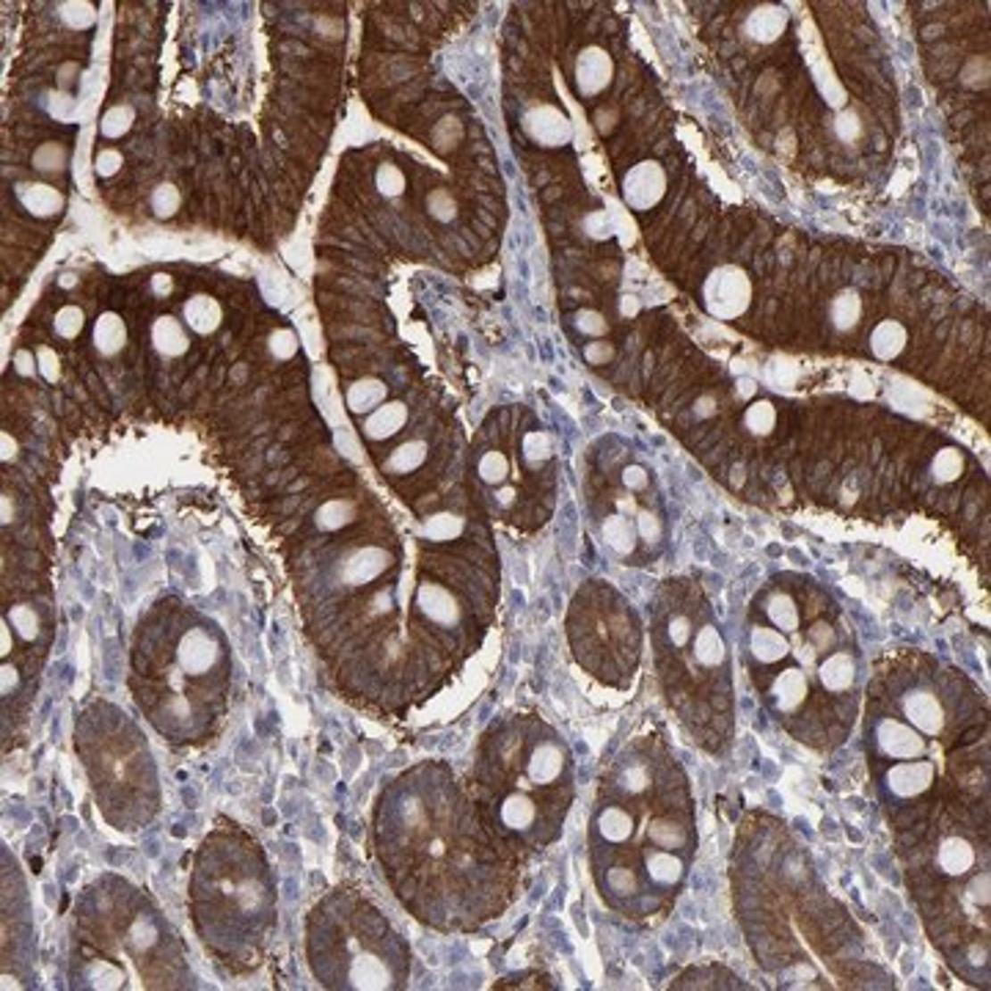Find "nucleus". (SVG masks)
Wrapping results in <instances>:
<instances>
[{"instance_id":"34","label":"nucleus","mask_w":991,"mask_h":991,"mask_svg":"<svg viewBox=\"0 0 991 991\" xmlns=\"http://www.w3.org/2000/svg\"><path fill=\"white\" fill-rule=\"evenodd\" d=\"M58 17L72 30H88L97 22V6L88 0H67V4H58Z\"/></svg>"},{"instance_id":"53","label":"nucleus","mask_w":991,"mask_h":991,"mask_svg":"<svg viewBox=\"0 0 991 991\" xmlns=\"http://www.w3.org/2000/svg\"><path fill=\"white\" fill-rule=\"evenodd\" d=\"M171 290H174V278H171L169 273H157V276H152V293H154V295L166 298Z\"/></svg>"},{"instance_id":"38","label":"nucleus","mask_w":991,"mask_h":991,"mask_svg":"<svg viewBox=\"0 0 991 991\" xmlns=\"http://www.w3.org/2000/svg\"><path fill=\"white\" fill-rule=\"evenodd\" d=\"M83 328H86V314H83L80 306H63V309H58L55 317H53V331H55V336L67 339V342L78 339V336L83 334Z\"/></svg>"},{"instance_id":"46","label":"nucleus","mask_w":991,"mask_h":991,"mask_svg":"<svg viewBox=\"0 0 991 991\" xmlns=\"http://www.w3.org/2000/svg\"><path fill=\"white\" fill-rule=\"evenodd\" d=\"M121 166H124V157H121L119 149H100L97 157H94V171H97V177H103V179L116 177L121 171Z\"/></svg>"},{"instance_id":"33","label":"nucleus","mask_w":991,"mask_h":991,"mask_svg":"<svg viewBox=\"0 0 991 991\" xmlns=\"http://www.w3.org/2000/svg\"><path fill=\"white\" fill-rule=\"evenodd\" d=\"M6 623L20 633V639L25 642H37L39 633H42V623H39V615L34 612V606L28 603H17L6 612Z\"/></svg>"},{"instance_id":"43","label":"nucleus","mask_w":991,"mask_h":991,"mask_svg":"<svg viewBox=\"0 0 991 991\" xmlns=\"http://www.w3.org/2000/svg\"><path fill=\"white\" fill-rule=\"evenodd\" d=\"M573 323L579 328V334L584 336H592V339H603L609 334V323H606V317L595 309H582L573 314Z\"/></svg>"},{"instance_id":"8","label":"nucleus","mask_w":991,"mask_h":991,"mask_svg":"<svg viewBox=\"0 0 991 991\" xmlns=\"http://www.w3.org/2000/svg\"><path fill=\"white\" fill-rule=\"evenodd\" d=\"M666 196V171L656 160H642L625 171L623 177V199L631 210L648 212L661 204Z\"/></svg>"},{"instance_id":"24","label":"nucleus","mask_w":991,"mask_h":991,"mask_svg":"<svg viewBox=\"0 0 991 991\" xmlns=\"http://www.w3.org/2000/svg\"><path fill=\"white\" fill-rule=\"evenodd\" d=\"M356 518H359V507L350 499H328L317 507L314 526L319 532H339L350 524H356Z\"/></svg>"},{"instance_id":"50","label":"nucleus","mask_w":991,"mask_h":991,"mask_svg":"<svg viewBox=\"0 0 991 991\" xmlns=\"http://www.w3.org/2000/svg\"><path fill=\"white\" fill-rule=\"evenodd\" d=\"M612 359H615V344L612 342L598 339V342H590L584 347V361L590 367H603V364H609Z\"/></svg>"},{"instance_id":"56","label":"nucleus","mask_w":991,"mask_h":991,"mask_svg":"<svg viewBox=\"0 0 991 991\" xmlns=\"http://www.w3.org/2000/svg\"><path fill=\"white\" fill-rule=\"evenodd\" d=\"M617 509H620L617 516H625V518H631V516L636 518V516H639V507H636V499L631 496V491H628L625 496L617 499Z\"/></svg>"},{"instance_id":"18","label":"nucleus","mask_w":991,"mask_h":991,"mask_svg":"<svg viewBox=\"0 0 991 991\" xmlns=\"http://www.w3.org/2000/svg\"><path fill=\"white\" fill-rule=\"evenodd\" d=\"M182 323L199 336H210L223 323V309L215 298H210L204 293L194 295V298H187V303L182 306Z\"/></svg>"},{"instance_id":"29","label":"nucleus","mask_w":991,"mask_h":991,"mask_svg":"<svg viewBox=\"0 0 991 991\" xmlns=\"http://www.w3.org/2000/svg\"><path fill=\"white\" fill-rule=\"evenodd\" d=\"M744 427L757 435V438H765L777 430V408L774 402L769 400H755L749 402V408L744 410Z\"/></svg>"},{"instance_id":"22","label":"nucleus","mask_w":991,"mask_h":991,"mask_svg":"<svg viewBox=\"0 0 991 991\" xmlns=\"http://www.w3.org/2000/svg\"><path fill=\"white\" fill-rule=\"evenodd\" d=\"M127 344V326L116 311H105L94 323V347L103 359L119 356Z\"/></svg>"},{"instance_id":"57","label":"nucleus","mask_w":991,"mask_h":991,"mask_svg":"<svg viewBox=\"0 0 991 991\" xmlns=\"http://www.w3.org/2000/svg\"><path fill=\"white\" fill-rule=\"evenodd\" d=\"M72 75H78V63H72V61L70 63H61V67H58V86L61 88H70L72 80H75Z\"/></svg>"},{"instance_id":"61","label":"nucleus","mask_w":991,"mask_h":991,"mask_svg":"<svg viewBox=\"0 0 991 991\" xmlns=\"http://www.w3.org/2000/svg\"><path fill=\"white\" fill-rule=\"evenodd\" d=\"M75 284H78L75 276H63V278H61V286H67V290H70V286H75Z\"/></svg>"},{"instance_id":"31","label":"nucleus","mask_w":991,"mask_h":991,"mask_svg":"<svg viewBox=\"0 0 991 991\" xmlns=\"http://www.w3.org/2000/svg\"><path fill=\"white\" fill-rule=\"evenodd\" d=\"M964 474V455L953 450V446H945V450L937 452L934 463H931V476L937 485H950L955 483L958 476Z\"/></svg>"},{"instance_id":"6","label":"nucleus","mask_w":991,"mask_h":991,"mask_svg":"<svg viewBox=\"0 0 991 991\" xmlns=\"http://www.w3.org/2000/svg\"><path fill=\"white\" fill-rule=\"evenodd\" d=\"M895 702H898V711L906 724H912L925 741L929 739H942L945 730H947V708L942 697L925 683H906L898 694H895Z\"/></svg>"},{"instance_id":"11","label":"nucleus","mask_w":991,"mask_h":991,"mask_svg":"<svg viewBox=\"0 0 991 991\" xmlns=\"http://www.w3.org/2000/svg\"><path fill=\"white\" fill-rule=\"evenodd\" d=\"M394 565L392 551L380 549V546H361L353 549L339 565V582L344 587H367L377 582L383 573Z\"/></svg>"},{"instance_id":"2","label":"nucleus","mask_w":991,"mask_h":991,"mask_svg":"<svg viewBox=\"0 0 991 991\" xmlns=\"http://www.w3.org/2000/svg\"><path fill=\"white\" fill-rule=\"evenodd\" d=\"M194 922L204 945L229 967H251L276 922V884L265 854L232 823L212 832L194 871Z\"/></svg>"},{"instance_id":"49","label":"nucleus","mask_w":991,"mask_h":991,"mask_svg":"<svg viewBox=\"0 0 991 991\" xmlns=\"http://www.w3.org/2000/svg\"><path fill=\"white\" fill-rule=\"evenodd\" d=\"M620 479H623L625 491H631V493H642V491H648V485H650V474H648V468H645V466H636V463L625 466L623 474H620Z\"/></svg>"},{"instance_id":"47","label":"nucleus","mask_w":991,"mask_h":991,"mask_svg":"<svg viewBox=\"0 0 991 991\" xmlns=\"http://www.w3.org/2000/svg\"><path fill=\"white\" fill-rule=\"evenodd\" d=\"M37 364H39V375L47 380V383H58L61 380V359L53 347L42 344L37 350Z\"/></svg>"},{"instance_id":"13","label":"nucleus","mask_w":991,"mask_h":991,"mask_svg":"<svg viewBox=\"0 0 991 991\" xmlns=\"http://www.w3.org/2000/svg\"><path fill=\"white\" fill-rule=\"evenodd\" d=\"M978 868V848L964 835H947L934 848V871L947 879H967Z\"/></svg>"},{"instance_id":"27","label":"nucleus","mask_w":991,"mask_h":991,"mask_svg":"<svg viewBox=\"0 0 991 991\" xmlns=\"http://www.w3.org/2000/svg\"><path fill=\"white\" fill-rule=\"evenodd\" d=\"M763 612H765V617H769V623L782 633H790V631H796L798 625H802V609H798L796 600L788 592H772L769 598H765Z\"/></svg>"},{"instance_id":"44","label":"nucleus","mask_w":991,"mask_h":991,"mask_svg":"<svg viewBox=\"0 0 991 991\" xmlns=\"http://www.w3.org/2000/svg\"><path fill=\"white\" fill-rule=\"evenodd\" d=\"M835 133H838L840 141L854 144L856 138H862V133H865V124H862V119H859L856 111L840 108V113L835 116Z\"/></svg>"},{"instance_id":"16","label":"nucleus","mask_w":991,"mask_h":991,"mask_svg":"<svg viewBox=\"0 0 991 991\" xmlns=\"http://www.w3.org/2000/svg\"><path fill=\"white\" fill-rule=\"evenodd\" d=\"M408 425V405L400 400H386L364 419V435L369 441H389Z\"/></svg>"},{"instance_id":"14","label":"nucleus","mask_w":991,"mask_h":991,"mask_svg":"<svg viewBox=\"0 0 991 991\" xmlns=\"http://www.w3.org/2000/svg\"><path fill=\"white\" fill-rule=\"evenodd\" d=\"M417 606L427 623L441 625V628H455L463 620V609H460L458 598L443 584H435V582H425L417 587Z\"/></svg>"},{"instance_id":"12","label":"nucleus","mask_w":991,"mask_h":991,"mask_svg":"<svg viewBox=\"0 0 991 991\" xmlns=\"http://www.w3.org/2000/svg\"><path fill=\"white\" fill-rule=\"evenodd\" d=\"M615 78V61L598 45H590L575 58V91L582 97H598L612 86Z\"/></svg>"},{"instance_id":"35","label":"nucleus","mask_w":991,"mask_h":991,"mask_svg":"<svg viewBox=\"0 0 991 991\" xmlns=\"http://www.w3.org/2000/svg\"><path fill=\"white\" fill-rule=\"evenodd\" d=\"M476 474L485 485L501 488L507 483V476H509V458L499 450H491V452H485L483 458H479Z\"/></svg>"},{"instance_id":"54","label":"nucleus","mask_w":991,"mask_h":991,"mask_svg":"<svg viewBox=\"0 0 991 991\" xmlns=\"http://www.w3.org/2000/svg\"><path fill=\"white\" fill-rule=\"evenodd\" d=\"M615 121H617V113L615 111H598V116H595V124H598L600 136H609L615 130Z\"/></svg>"},{"instance_id":"40","label":"nucleus","mask_w":991,"mask_h":991,"mask_svg":"<svg viewBox=\"0 0 991 991\" xmlns=\"http://www.w3.org/2000/svg\"><path fill=\"white\" fill-rule=\"evenodd\" d=\"M427 212L438 223H450V220L458 218V202L446 187H435L433 194L427 196Z\"/></svg>"},{"instance_id":"4","label":"nucleus","mask_w":991,"mask_h":991,"mask_svg":"<svg viewBox=\"0 0 991 991\" xmlns=\"http://www.w3.org/2000/svg\"><path fill=\"white\" fill-rule=\"evenodd\" d=\"M405 953L389 922L353 898L331 895L309 917V964L331 988H397L405 980Z\"/></svg>"},{"instance_id":"26","label":"nucleus","mask_w":991,"mask_h":991,"mask_svg":"<svg viewBox=\"0 0 991 991\" xmlns=\"http://www.w3.org/2000/svg\"><path fill=\"white\" fill-rule=\"evenodd\" d=\"M603 532V540L606 546H609L617 557H631L636 551V540H639V532H636V524L625 516H609L600 526Z\"/></svg>"},{"instance_id":"59","label":"nucleus","mask_w":991,"mask_h":991,"mask_svg":"<svg viewBox=\"0 0 991 991\" xmlns=\"http://www.w3.org/2000/svg\"><path fill=\"white\" fill-rule=\"evenodd\" d=\"M755 392H757V386H755V380H749V377H741L739 383H735V394H739L741 400L755 397Z\"/></svg>"},{"instance_id":"5","label":"nucleus","mask_w":991,"mask_h":991,"mask_svg":"<svg viewBox=\"0 0 991 991\" xmlns=\"http://www.w3.org/2000/svg\"><path fill=\"white\" fill-rule=\"evenodd\" d=\"M752 303V278L739 265H719L702 284V306L714 319L732 323L747 314Z\"/></svg>"},{"instance_id":"15","label":"nucleus","mask_w":991,"mask_h":991,"mask_svg":"<svg viewBox=\"0 0 991 991\" xmlns=\"http://www.w3.org/2000/svg\"><path fill=\"white\" fill-rule=\"evenodd\" d=\"M788 30V9L777 4H760L749 12L744 34L757 45H774Z\"/></svg>"},{"instance_id":"60","label":"nucleus","mask_w":991,"mask_h":991,"mask_svg":"<svg viewBox=\"0 0 991 991\" xmlns=\"http://www.w3.org/2000/svg\"><path fill=\"white\" fill-rule=\"evenodd\" d=\"M0 521H4V526H9L14 521V504H12V496L9 493L4 496V518H0Z\"/></svg>"},{"instance_id":"9","label":"nucleus","mask_w":991,"mask_h":991,"mask_svg":"<svg viewBox=\"0 0 991 991\" xmlns=\"http://www.w3.org/2000/svg\"><path fill=\"white\" fill-rule=\"evenodd\" d=\"M934 782H937V763L929 757L898 760L884 772V788L895 802H912V798L922 796Z\"/></svg>"},{"instance_id":"30","label":"nucleus","mask_w":991,"mask_h":991,"mask_svg":"<svg viewBox=\"0 0 991 991\" xmlns=\"http://www.w3.org/2000/svg\"><path fill=\"white\" fill-rule=\"evenodd\" d=\"M70 163V149L63 146L61 141H47L42 144L34 157H30V166H34L39 174H61Z\"/></svg>"},{"instance_id":"10","label":"nucleus","mask_w":991,"mask_h":991,"mask_svg":"<svg viewBox=\"0 0 991 991\" xmlns=\"http://www.w3.org/2000/svg\"><path fill=\"white\" fill-rule=\"evenodd\" d=\"M521 127L526 138L542 149H559L573 141V124L557 105H534L524 113Z\"/></svg>"},{"instance_id":"21","label":"nucleus","mask_w":991,"mask_h":991,"mask_svg":"<svg viewBox=\"0 0 991 991\" xmlns=\"http://www.w3.org/2000/svg\"><path fill=\"white\" fill-rule=\"evenodd\" d=\"M909 334L898 319H881L871 334V353L876 361H895L906 350Z\"/></svg>"},{"instance_id":"51","label":"nucleus","mask_w":991,"mask_h":991,"mask_svg":"<svg viewBox=\"0 0 991 991\" xmlns=\"http://www.w3.org/2000/svg\"><path fill=\"white\" fill-rule=\"evenodd\" d=\"M716 410H719V402H716L714 394H699L694 400V417L697 419H711V417H716Z\"/></svg>"},{"instance_id":"28","label":"nucleus","mask_w":991,"mask_h":991,"mask_svg":"<svg viewBox=\"0 0 991 991\" xmlns=\"http://www.w3.org/2000/svg\"><path fill=\"white\" fill-rule=\"evenodd\" d=\"M466 532V518L452 513V509H443V513H433L422 524V534L430 542H452Z\"/></svg>"},{"instance_id":"37","label":"nucleus","mask_w":991,"mask_h":991,"mask_svg":"<svg viewBox=\"0 0 991 991\" xmlns=\"http://www.w3.org/2000/svg\"><path fill=\"white\" fill-rule=\"evenodd\" d=\"M149 207L154 212V218L166 220V218H174L182 207V194L179 187L171 185V182H163L152 190V199H149Z\"/></svg>"},{"instance_id":"52","label":"nucleus","mask_w":991,"mask_h":991,"mask_svg":"<svg viewBox=\"0 0 991 991\" xmlns=\"http://www.w3.org/2000/svg\"><path fill=\"white\" fill-rule=\"evenodd\" d=\"M14 369L25 377H30L34 372H39V364H37V356L30 353V350H17L14 353Z\"/></svg>"},{"instance_id":"17","label":"nucleus","mask_w":991,"mask_h":991,"mask_svg":"<svg viewBox=\"0 0 991 991\" xmlns=\"http://www.w3.org/2000/svg\"><path fill=\"white\" fill-rule=\"evenodd\" d=\"M14 194H17V202L34 218H53L63 210V204H67L61 196V190H55L47 182H20L14 187Z\"/></svg>"},{"instance_id":"36","label":"nucleus","mask_w":991,"mask_h":991,"mask_svg":"<svg viewBox=\"0 0 991 991\" xmlns=\"http://www.w3.org/2000/svg\"><path fill=\"white\" fill-rule=\"evenodd\" d=\"M551 438L542 433V430H532L524 435L521 441V458L529 468H540L542 463L551 460Z\"/></svg>"},{"instance_id":"23","label":"nucleus","mask_w":991,"mask_h":991,"mask_svg":"<svg viewBox=\"0 0 991 991\" xmlns=\"http://www.w3.org/2000/svg\"><path fill=\"white\" fill-rule=\"evenodd\" d=\"M427 458H430L427 441L410 438V441L400 443L397 450L386 458V463H383V471L394 474V476H408V474H417L427 463Z\"/></svg>"},{"instance_id":"55","label":"nucleus","mask_w":991,"mask_h":991,"mask_svg":"<svg viewBox=\"0 0 991 991\" xmlns=\"http://www.w3.org/2000/svg\"><path fill=\"white\" fill-rule=\"evenodd\" d=\"M0 443H4V452H0V458H4V463H12L17 458V441L12 438L9 430L0 433Z\"/></svg>"},{"instance_id":"20","label":"nucleus","mask_w":991,"mask_h":991,"mask_svg":"<svg viewBox=\"0 0 991 991\" xmlns=\"http://www.w3.org/2000/svg\"><path fill=\"white\" fill-rule=\"evenodd\" d=\"M386 400H389V386H386V380H380V377H361L344 394L347 410L356 413V417H369V413L380 408Z\"/></svg>"},{"instance_id":"58","label":"nucleus","mask_w":991,"mask_h":991,"mask_svg":"<svg viewBox=\"0 0 991 991\" xmlns=\"http://www.w3.org/2000/svg\"><path fill=\"white\" fill-rule=\"evenodd\" d=\"M639 311H642V303H639V298H633V295H623V298H620V314H623L625 319L636 317Z\"/></svg>"},{"instance_id":"48","label":"nucleus","mask_w":991,"mask_h":991,"mask_svg":"<svg viewBox=\"0 0 991 991\" xmlns=\"http://www.w3.org/2000/svg\"><path fill=\"white\" fill-rule=\"evenodd\" d=\"M584 235L592 240H609L612 237V220L603 210H595L584 218Z\"/></svg>"},{"instance_id":"42","label":"nucleus","mask_w":991,"mask_h":991,"mask_svg":"<svg viewBox=\"0 0 991 991\" xmlns=\"http://www.w3.org/2000/svg\"><path fill=\"white\" fill-rule=\"evenodd\" d=\"M460 138H463V127H460V121L452 119V116H443V119L435 124V130H433V144H435L438 152H450V149H455V146L460 144Z\"/></svg>"},{"instance_id":"25","label":"nucleus","mask_w":991,"mask_h":991,"mask_svg":"<svg viewBox=\"0 0 991 991\" xmlns=\"http://www.w3.org/2000/svg\"><path fill=\"white\" fill-rule=\"evenodd\" d=\"M862 319V298L856 290H840L829 303V323L838 334H848Z\"/></svg>"},{"instance_id":"32","label":"nucleus","mask_w":991,"mask_h":991,"mask_svg":"<svg viewBox=\"0 0 991 991\" xmlns=\"http://www.w3.org/2000/svg\"><path fill=\"white\" fill-rule=\"evenodd\" d=\"M133 124H136V111L130 105H113L100 119V133H103V138L116 141V138H124L127 133H130Z\"/></svg>"},{"instance_id":"45","label":"nucleus","mask_w":991,"mask_h":991,"mask_svg":"<svg viewBox=\"0 0 991 991\" xmlns=\"http://www.w3.org/2000/svg\"><path fill=\"white\" fill-rule=\"evenodd\" d=\"M633 524H636L639 540H645V542H658L661 534H664L661 518L656 513H650V509H639V516L633 518Z\"/></svg>"},{"instance_id":"39","label":"nucleus","mask_w":991,"mask_h":991,"mask_svg":"<svg viewBox=\"0 0 991 991\" xmlns=\"http://www.w3.org/2000/svg\"><path fill=\"white\" fill-rule=\"evenodd\" d=\"M375 185L380 190V196L400 199L405 194V174L397 166H392V163H383L377 169V174H375Z\"/></svg>"},{"instance_id":"41","label":"nucleus","mask_w":991,"mask_h":991,"mask_svg":"<svg viewBox=\"0 0 991 991\" xmlns=\"http://www.w3.org/2000/svg\"><path fill=\"white\" fill-rule=\"evenodd\" d=\"M268 350L276 361H290L298 353V336L293 328H276L268 336Z\"/></svg>"},{"instance_id":"19","label":"nucleus","mask_w":991,"mask_h":991,"mask_svg":"<svg viewBox=\"0 0 991 991\" xmlns=\"http://www.w3.org/2000/svg\"><path fill=\"white\" fill-rule=\"evenodd\" d=\"M152 344L163 359H182L190 344L182 319H174L171 314L157 317L152 323Z\"/></svg>"},{"instance_id":"1","label":"nucleus","mask_w":991,"mask_h":991,"mask_svg":"<svg viewBox=\"0 0 991 991\" xmlns=\"http://www.w3.org/2000/svg\"><path fill=\"white\" fill-rule=\"evenodd\" d=\"M476 790L499 840L546 848L573 802V755L559 732L537 719L499 724L483 741Z\"/></svg>"},{"instance_id":"3","label":"nucleus","mask_w":991,"mask_h":991,"mask_svg":"<svg viewBox=\"0 0 991 991\" xmlns=\"http://www.w3.org/2000/svg\"><path fill=\"white\" fill-rule=\"evenodd\" d=\"M75 749L83 757L94 796L116 829H138L160 807L157 769L138 727L119 708L97 702L80 714Z\"/></svg>"},{"instance_id":"7","label":"nucleus","mask_w":991,"mask_h":991,"mask_svg":"<svg viewBox=\"0 0 991 991\" xmlns=\"http://www.w3.org/2000/svg\"><path fill=\"white\" fill-rule=\"evenodd\" d=\"M873 744L884 760H922L929 755V741L898 716H876Z\"/></svg>"}]
</instances>
